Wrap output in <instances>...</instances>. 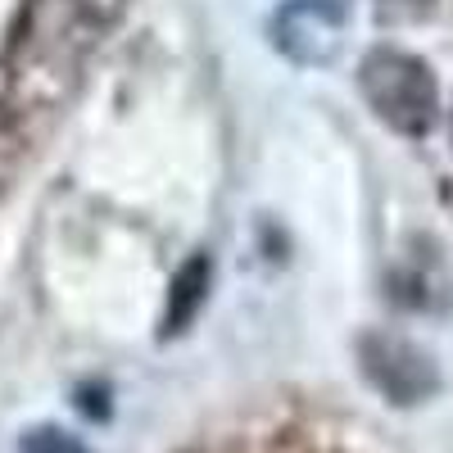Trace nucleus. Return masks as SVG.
I'll return each instance as SVG.
<instances>
[{
  "instance_id": "nucleus-1",
  "label": "nucleus",
  "mask_w": 453,
  "mask_h": 453,
  "mask_svg": "<svg viewBox=\"0 0 453 453\" xmlns=\"http://www.w3.org/2000/svg\"><path fill=\"white\" fill-rule=\"evenodd\" d=\"M123 14V0H23V14L10 36L5 68L19 87L50 82L59 87L68 73L91 55V46Z\"/></svg>"
},
{
  "instance_id": "nucleus-2",
  "label": "nucleus",
  "mask_w": 453,
  "mask_h": 453,
  "mask_svg": "<svg viewBox=\"0 0 453 453\" xmlns=\"http://www.w3.org/2000/svg\"><path fill=\"white\" fill-rule=\"evenodd\" d=\"M358 91L367 109L399 136H426L440 119V87L431 68L395 46H376L358 64Z\"/></svg>"
},
{
  "instance_id": "nucleus-3",
  "label": "nucleus",
  "mask_w": 453,
  "mask_h": 453,
  "mask_svg": "<svg viewBox=\"0 0 453 453\" xmlns=\"http://www.w3.org/2000/svg\"><path fill=\"white\" fill-rule=\"evenodd\" d=\"M358 367L372 381V390L399 403V408H412V403H426L440 395V367L435 358L408 340L399 331H363L358 335Z\"/></svg>"
},
{
  "instance_id": "nucleus-4",
  "label": "nucleus",
  "mask_w": 453,
  "mask_h": 453,
  "mask_svg": "<svg viewBox=\"0 0 453 453\" xmlns=\"http://www.w3.org/2000/svg\"><path fill=\"white\" fill-rule=\"evenodd\" d=\"M277 50L295 64H326L345 36V5L340 0H290L273 19Z\"/></svg>"
},
{
  "instance_id": "nucleus-5",
  "label": "nucleus",
  "mask_w": 453,
  "mask_h": 453,
  "mask_svg": "<svg viewBox=\"0 0 453 453\" xmlns=\"http://www.w3.org/2000/svg\"><path fill=\"white\" fill-rule=\"evenodd\" d=\"M209 286H213V263H209V254H191V258H186L181 268L173 273V281H168V309H164V322H159V335H164V340L191 331V322L200 318L204 299H209Z\"/></svg>"
},
{
  "instance_id": "nucleus-6",
  "label": "nucleus",
  "mask_w": 453,
  "mask_h": 453,
  "mask_svg": "<svg viewBox=\"0 0 453 453\" xmlns=\"http://www.w3.org/2000/svg\"><path fill=\"white\" fill-rule=\"evenodd\" d=\"M19 453H91V449L64 426H32V431H23Z\"/></svg>"
},
{
  "instance_id": "nucleus-7",
  "label": "nucleus",
  "mask_w": 453,
  "mask_h": 453,
  "mask_svg": "<svg viewBox=\"0 0 453 453\" xmlns=\"http://www.w3.org/2000/svg\"><path fill=\"white\" fill-rule=\"evenodd\" d=\"M5 141H14V127H10L5 113H0V145H5Z\"/></svg>"
}]
</instances>
